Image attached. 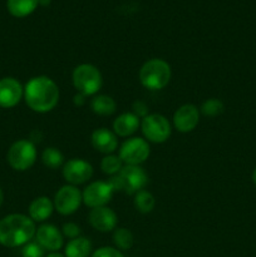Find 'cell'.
Listing matches in <instances>:
<instances>
[{"label": "cell", "mask_w": 256, "mask_h": 257, "mask_svg": "<svg viewBox=\"0 0 256 257\" xmlns=\"http://www.w3.org/2000/svg\"><path fill=\"white\" fill-rule=\"evenodd\" d=\"M24 98L28 107L38 113L50 112L59 100V89L54 80L40 75L34 77L24 88Z\"/></svg>", "instance_id": "obj_1"}, {"label": "cell", "mask_w": 256, "mask_h": 257, "mask_svg": "<svg viewBox=\"0 0 256 257\" xmlns=\"http://www.w3.org/2000/svg\"><path fill=\"white\" fill-rule=\"evenodd\" d=\"M34 221L25 215L13 213L0 221V245L5 247H19L27 245L35 236Z\"/></svg>", "instance_id": "obj_2"}, {"label": "cell", "mask_w": 256, "mask_h": 257, "mask_svg": "<svg viewBox=\"0 0 256 257\" xmlns=\"http://www.w3.org/2000/svg\"><path fill=\"white\" fill-rule=\"evenodd\" d=\"M148 177L140 166L124 165L117 175L112 176L109 185L113 191L123 192L125 195H136L147 185Z\"/></svg>", "instance_id": "obj_3"}, {"label": "cell", "mask_w": 256, "mask_h": 257, "mask_svg": "<svg viewBox=\"0 0 256 257\" xmlns=\"http://www.w3.org/2000/svg\"><path fill=\"white\" fill-rule=\"evenodd\" d=\"M171 67L162 59H151L142 65L140 70V80L143 87L152 90L163 89L170 83Z\"/></svg>", "instance_id": "obj_4"}, {"label": "cell", "mask_w": 256, "mask_h": 257, "mask_svg": "<svg viewBox=\"0 0 256 257\" xmlns=\"http://www.w3.org/2000/svg\"><path fill=\"white\" fill-rule=\"evenodd\" d=\"M73 84L78 93L83 95H93L102 87V74L97 67L92 64H80L73 70Z\"/></svg>", "instance_id": "obj_5"}, {"label": "cell", "mask_w": 256, "mask_h": 257, "mask_svg": "<svg viewBox=\"0 0 256 257\" xmlns=\"http://www.w3.org/2000/svg\"><path fill=\"white\" fill-rule=\"evenodd\" d=\"M37 160L35 146L28 140H20L13 143L8 151V162L14 170L27 171L32 167Z\"/></svg>", "instance_id": "obj_6"}, {"label": "cell", "mask_w": 256, "mask_h": 257, "mask_svg": "<svg viewBox=\"0 0 256 257\" xmlns=\"http://www.w3.org/2000/svg\"><path fill=\"white\" fill-rule=\"evenodd\" d=\"M141 128L146 140L153 143H163L170 138L171 124L166 117L161 114H147L142 119Z\"/></svg>", "instance_id": "obj_7"}, {"label": "cell", "mask_w": 256, "mask_h": 257, "mask_svg": "<svg viewBox=\"0 0 256 257\" xmlns=\"http://www.w3.org/2000/svg\"><path fill=\"white\" fill-rule=\"evenodd\" d=\"M118 156L124 165L140 166L150 157V145L143 138H131L120 146Z\"/></svg>", "instance_id": "obj_8"}, {"label": "cell", "mask_w": 256, "mask_h": 257, "mask_svg": "<svg viewBox=\"0 0 256 257\" xmlns=\"http://www.w3.org/2000/svg\"><path fill=\"white\" fill-rule=\"evenodd\" d=\"M83 202L82 192L75 186H63L54 197V208L63 216L74 213Z\"/></svg>", "instance_id": "obj_9"}, {"label": "cell", "mask_w": 256, "mask_h": 257, "mask_svg": "<svg viewBox=\"0 0 256 257\" xmlns=\"http://www.w3.org/2000/svg\"><path fill=\"white\" fill-rule=\"evenodd\" d=\"M113 188L109 182H103V181H97L88 185L83 191V203L88 207H103L110 201L113 196Z\"/></svg>", "instance_id": "obj_10"}, {"label": "cell", "mask_w": 256, "mask_h": 257, "mask_svg": "<svg viewBox=\"0 0 256 257\" xmlns=\"http://www.w3.org/2000/svg\"><path fill=\"white\" fill-rule=\"evenodd\" d=\"M93 176V167L87 161L73 158L63 167V177L72 186L82 185L90 180Z\"/></svg>", "instance_id": "obj_11"}, {"label": "cell", "mask_w": 256, "mask_h": 257, "mask_svg": "<svg viewBox=\"0 0 256 257\" xmlns=\"http://www.w3.org/2000/svg\"><path fill=\"white\" fill-rule=\"evenodd\" d=\"M200 122V112L193 104H183L173 114V124L178 132L188 133Z\"/></svg>", "instance_id": "obj_12"}, {"label": "cell", "mask_w": 256, "mask_h": 257, "mask_svg": "<svg viewBox=\"0 0 256 257\" xmlns=\"http://www.w3.org/2000/svg\"><path fill=\"white\" fill-rule=\"evenodd\" d=\"M23 95H24V89L15 78L8 77L0 79V107H15L20 102Z\"/></svg>", "instance_id": "obj_13"}, {"label": "cell", "mask_w": 256, "mask_h": 257, "mask_svg": "<svg viewBox=\"0 0 256 257\" xmlns=\"http://www.w3.org/2000/svg\"><path fill=\"white\" fill-rule=\"evenodd\" d=\"M35 238L44 250L50 251V252L60 250L64 243L63 233L54 225H49V223L42 225L38 228L35 232Z\"/></svg>", "instance_id": "obj_14"}, {"label": "cell", "mask_w": 256, "mask_h": 257, "mask_svg": "<svg viewBox=\"0 0 256 257\" xmlns=\"http://www.w3.org/2000/svg\"><path fill=\"white\" fill-rule=\"evenodd\" d=\"M88 220H89L92 227L94 230L99 231V232H109V231L114 230L118 222L117 215H115L114 211L105 207V206L92 208Z\"/></svg>", "instance_id": "obj_15"}, {"label": "cell", "mask_w": 256, "mask_h": 257, "mask_svg": "<svg viewBox=\"0 0 256 257\" xmlns=\"http://www.w3.org/2000/svg\"><path fill=\"white\" fill-rule=\"evenodd\" d=\"M92 146L98 152L104 155H112L117 150L118 141L114 132L107 130V128H99L92 133Z\"/></svg>", "instance_id": "obj_16"}, {"label": "cell", "mask_w": 256, "mask_h": 257, "mask_svg": "<svg viewBox=\"0 0 256 257\" xmlns=\"http://www.w3.org/2000/svg\"><path fill=\"white\" fill-rule=\"evenodd\" d=\"M138 127H140V117H137L135 113H122L113 122V131L115 136L119 137H128L133 135Z\"/></svg>", "instance_id": "obj_17"}, {"label": "cell", "mask_w": 256, "mask_h": 257, "mask_svg": "<svg viewBox=\"0 0 256 257\" xmlns=\"http://www.w3.org/2000/svg\"><path fill=\"white\" fill-rule=\"evenodd\" d=\"M54 210V203L48 197H38L33 200V202L29 206V217L34 222H43L50 217Z\"/></svg>", "instance_id": "obj_18"}, {"label": "cell", "mask_w": 256, "mask_h": 257, "mask_svg": "<svg viewBox=\"0 0 256 257\" xmlns=\"http://www.w3.org/2000/svg\"><path fill=\"white\" fill-rule=\"evenodd\" d=\"M90 253H92V242L89 238L83 236L70 240L64 248L65 257H89Z\"/></svg>", "instance_id": "obj_19"}, {"label": "cell", "mask_w": 256, "mask_h": 257, "mask_svg": "<svg viewBox=\"0 0 256 257\" xmlns=\"http://www.w3.org/2000/svg\"><path fill=\"white\" fill-rule=\"evenodd\" d=\"M39 5V0H8L7 8L15 18H25L32 14Z\"/></svg>", "instance_id": "obj_20"}, {"label": "cell", "mask_w": 256, "mask_h": 257, "mask_svg": "<svg viewBox=\"0 0 256 257\" xmlns=\"http://www.w3.org/2000/svg\"><path fill=\"white\" fill-rule=\"evenodd\" d=\"M90 107H92V110L95 114L110 115L115 112V107L117 105H115L114 99L112 97L100 94L93 98L92 103H90Z\"/></svg>", "instance_id": "obj_21"}, {"label": "cell", "mask_w": 256, "mask_h": 257, "mask_svg": "<svg viewBox=\"0 0 256 257\" xmlns=\"http://www.w3.org/2000/svg\"><path fill=\"white\" fill-rule=\"evenodd\" d=\"M156 206V200L152 193L146 190H141L135 195V207L141 213L152 212Z\"/></svg>", "instance_id": "obj_22"}, {"label": "cell", "mask_w": 256, "mask_h": 257, "mask_svg": "<svg viewBox=\"0 0 256 257\" xmlns=\"http://www.w3.org/2000/svg\"><path fill=\"white\" fill-rule=\"evenodd\" d=\"M113 242L117 246V248L125 251L132 248L133 242H135V237H133L132 232L128 228H115L114 233H113Z\"/></svg>", "instance_id": "obj_23"}, {"label": "cell", "mask_w": 256, "mask_h": 257, "mask_svg": "<svg viewBox=\"0 0 256 257\" xmlns=\"http://www.w3.org/2000/svg\"><path fill=\"white\" fill-rule=\"evenodd\" d=\"M42 161L44 163V166L55 170V168H59L63 165L64 157H63V153L59 150H57L54 147H49L43 151Z\"/></svg>", "instance_id": "obj_24"}, {"label": "cell", "mask_w": 256, "mask_h": 257, "mask_svg": "<svg viewBox=\"0 0 256 257\" xmlns=\"http://www.w3.org/2000/svg\"><path fill=\"white\" fill-rule=\"evenodd\" d=\"M123 162L119 158V156L114 155H107L100 162V170L103 173L109 176H114L122 170Z\"/></svg>", "instance_id": "obj_25"}, {"label": "cell", "mask_w": 256, "mask_h": 257, "mask_svg": "<svg viewBox=\"0 0 256 257\" xmlns=\"http://www.w3.org/2000/svg\"><path fill=\"white\" fill-rule=\"evenodd\" d=\"M225 109L222 100L217 99V98H210V99L205 100L201 105V113L206 117H216L220 115Z\"/></svg>", "instance_id": "obj_26"}, {"label": "cell", "mask_w": 256, "mask_h": 257, "mask_svg": "<svg viewBox=\"0 0 256 257\" xmlns=\"http://www.w3.org/2000/svg\"><path fill=\"white\" fill-rule=\"evenodd\" d=\"M23 257H45V250L35 241V242H28L24 245L22 250Z\"/></svg>", "instance_id": "obj_27"}, {"label": "cell", "mask_w": 256, "mask_h": 257, "mask_svg": "<svg viewBox=\"0 0 256 257\" xmlns=\"http://www.w3.org/2000/svg\"><path fill=\"white\" fill-rule=\"evenodd\" d=\"M90 257H124V255L118 248L104 246V247H99L98 250H95Z\"/></svg>", "instance_id": "obj_28"}, {"label": "cell", "mask_w": 256, "mask_h": 257, "mask_svg": "<svg viewBox=\"0 0 256 257\" xmlns=\"http://www.w3.org/2000/svg\"><path fill=\"white\" fill-rule=\"evenodd\" d=\"M62 232H63V236H65V237H69L73 240V238H77L80 236V228H79V226L75 225V223L67 222L63 225Z\"/></svg>", "instance_id": "obj_29"}, {"label": "cell", "mask_w": 256, "mask_h": 257, "mask_svg": "<svg viewBox=\"0 0 256 257\" xmlns=\"http://www.w3.org/2000/svg\"><path fill=\"white\" fill-rule=\"evenodd\" d=\"M133 109H135V114L137 117H142V115L146 117L147 115V108H146V105L142 102H136L133 104Z\"/></svg>", "instance_id": "obj_30"}, {"label": "cell", "mask_w": 256, "mask_h": 257, "mask_svg": "<svg viewBox=\"0 0 256 257\" xmlns=\"http://www.w3.org/2000/svg\"><path fill=\"white\" fill-rule=\"evenodd\" d=\"M84 98H85V95L80 94V93H79V94H77V95H75V97H74V103H75V104H77V105H82L83 103L85 102Z\"/></svg>", "instance_id": "obj_31"}, {"label": "cell", "mask_w": 256, "mask_h": 257, "mask_svg": "<svg viewBox=\"0 0 256 257\" xmlns=\"http://www.w3.org/2000/svg\"><path fill=\"white\" fill-rule=\"evenodd\" d=\"M45 257H65L63 253L58 252V251H54V252H49Z\"/></svg>", "instance_id": "obj_32"}, {"label": "cell", "mask_w": 256, "mask_h": 257, "mask_svg": "<svg viewBox=\"0 0 256 257\" xmlns=\"http://www.w3.org/2000/svg\"><path fill=\"white\" fill-rule=\"evenodd\" d=\"M39 4L43 5V7H47V5L50 4V0H39Z\"/></svg>", "instance_id": "obj_33"}, {"label": "cell", "mask_w": 256, "mask_h": 257, "mask_svg": "<svg viewBox=\"0 0 256 257\" xmlns=\"http://www.w3.org/2000/svg\"><path fill=\"white\" fill-rule=\"evenodd\" d=\"M3 201H4V193H3L2 188H0V206L3 205Z\"/></svg>", "instance_id": "obj_34"}, {"label": "cell", "mask_w": 256, "mask_h": 257, "mask_svg": "<svg viewBox=\"0 0 256 257\" xmlns=\"http://www.w3.org/2000/svg\"><path fill=\"white\" fill-rule=\"evenodd\" d=\"M252 181H253V183H255V186H256V168L253 170V172H252Z\"/></svg>", "instance_id": "obj_35"}]
</instances>
